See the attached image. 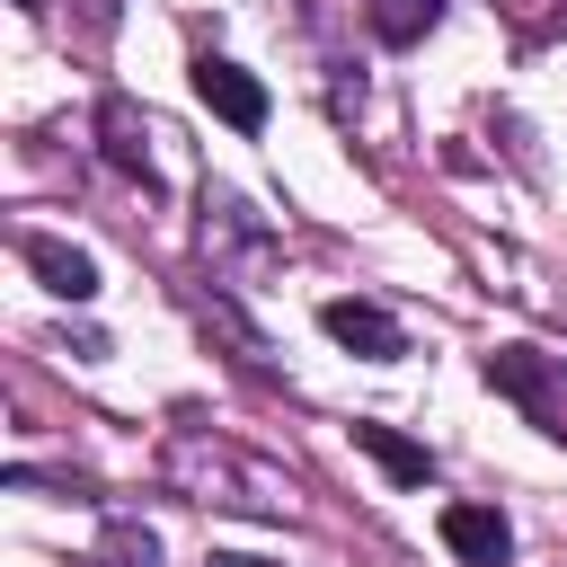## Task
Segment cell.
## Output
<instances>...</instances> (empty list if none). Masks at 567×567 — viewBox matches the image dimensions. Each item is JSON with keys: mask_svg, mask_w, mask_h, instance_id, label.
<instances>
[{"mask_svg": "<svg viewBox=\"0 0 567 567\" xmlns=\"http://www.w3.org/2000/svg\"><path fill=\"white\" fill-rule=\"evenodd\" d=\"M168 470H177V478H204V487L221 478L213 505H239V514H284V496H292L275 470H257V461H239L230 443H204V434H177V443H168Z\"/></svg>", "mask_w": 567, "mask_h": 567, "instance_id": "1", "label": "cell"}, {"mask_svg": "<svg viewBox=\"0 0 567 567\" xmlns=\"http://www.w3.org/2000/svg\"><path fill=\"white\" fill-rule=\"evenodd\" d=\"M487 381H496L514 408H532L540 434H567V372H558L549 354H532V346H496V354H487Z\"/></svg>", "mask_w": 567, "mask_h": 567, "instance_id": "2", "label": "cell"}, {"mask_svg": "<svg viewBox=\"0 0 567 567\" xmlns=\"http://www.w3.org/2000/svg\"><path fill=\"white\" fill-rule=\"evenodd\" d=\"M319 328H328L346 354H363V363H399V354H408V328H399L381 301H363V292H337V301L319 310Z\"/></svg>", "mask_w": 567, "mask_h": 567, "instance_id": "3", "label": "cell"}, {"mask_svg": "<svg viewBox=\"0 0 567 567\" xmlns=\"http://www.w3.org/2000/svg\"><path fill=\"white\" fill-rule=\"evenodd\" d=\"M195 97L230 124V133H266V80L221 62V53H195Z\"/></svg>", "mask_w": 567, "mask_h": 567, "instance_id": "4", "label": "cell"}, {"mask_svg": "<svg viewBox=\"0 0 567 567\" xmlns=\"http://www.w3.org/2000/svg\"><path fill=\"white\" fill-rule=\"evenodd\" d=\"M18 257L44 275V292H62V301H97V257H89V248H71V239H53V230H27Z\"/></svg>", "mask_w": 567, "mask_h": 567, "instance_id": "5", "label": "cell"}, {"mask_svg": "<svg viewBox=\"0 0 567 567\" xmlns=\"http://www.w3.org/2000/svg\"><path fill=\"white\" fill-rule=\"evenodd\" d=\"M443 549L470 567H505L514 558V523L496 505H443Z\"/></svg>", "mask_w": 567, "mask_h": 567, "instance_id": "6", "label": "cell"}, {"mask_svg": "<svg viewBox=\"0 0 567 567\" xmlns=\"http://www.w3.org/2000/svg\"><path fill=\"white\" fill-rule=\"evenodd\" d=\"M354 443H363L399 487H425V478H434V452H425V443H408L399 425H354Z\"/></svg>", "mask_w": 567, "mask_h": 567, "instance_id": "7", "label": "cell"}, {"mask_svg": "<svg viewBox=\"0 0 567 567\" xmlns=\"http://www.w3.org/2000/svg\"><path fill=\"white\" fill-rule=\"evenodd\" d=\"M97 124H106V159H115L124 177H142V186H151V151H142V124H133V106H124V97H106V106H97Z\"/></svg>", "mask_w": 567, "mask_h": 567, "instance_id": "8", "label": "cell"}, {"mask_svg": "<svg viewBox=\"0 0 567 567\" xmlns=\"http://www.w3.org/2000/svg\"><path fill=\"white\" fill-rule=\"evenodd\" d=\"M434 18H443V0H372L381 44H416V35H434Z\"/></svg>", "mask_w": 567, "mask_h": 567, "instance_id": "9", "label": "cell"}, {"mask_svg": "<svg viewBox=\"0 0 567 567\" xmlns=\"http://www.w3.org/2000/svg\"><path fill=\"white\" fill-rule=\"evenodd\" d=\"M89 567H159V540H151L142 523H106V549H97Z\"/></svg>", "mask_w": 567, "mask_h": 567, "instance_id": "10", "label": "cell"}, {"mask_svg": "<svg viewBox=\"0 0 567 567\" xmlns=\"http://www.w3.org/2000/svg\"><path fill=\"white\" fill-rule=\"evenodd\" d=\"M213 567H275V558H239V549H230V558H213Z\"/></svg>", "mask_w": 567, "mask_h": 567, "instance_id": "11", "label": "cell"}, {"mask_svg": "<svg viewBox=\"0 0 567 567\" xmlns=\"http://www.w3.org/2000/svg\"><path fill=\"white\" fill-rule=\"evenodd\" d=\"M18 9H44V0H18Z\"/></svg>", "mask_w": 567, "mask_h": 567, "instance_id": "12", "label": "cell"}]
</instances>
